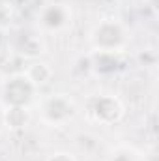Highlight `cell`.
Here are the masks:
<instances>
[{
    "label": "cell",
    "instance_id": "7",
    "mask_svg": "<svg viewBox=\"0 0 159 161\" xmlns=\"http://www.w3.org/2000/svg\"><path fill=\"white\" fill-rule=\"evenodd\" d=\"M4 118H6V124H8L11 129H19V127H23V125L28 122L26 107H6Z\"/></svg>",
    "mask_w": 159,
    "mask_h": 161
},
{
    "label": "cell",
    "instance_id": "8",
    "mask_svg": "<svg viewBox=\"0 0 159 161\" xmlns=\"http://www.w3.org/2000/svg\"><path fill=\"white\" fill-rule=\"evenodd\" d=\"M47 161H75V158L71 154H68V152H56V154H52Z\"/></svg>",
    "mask_w": 159,
    "mask_h": 161
},
{
    "label": "cell",
    "instance_id": "4",
    "mask_svg": "<svg viewBox=\"0 0 159 161\" xmlns=\"http://www.w3.org/2000/svg\"><path fill=\"white\" fill-rule=\"evenodd\" d=\"M73 114H75V105L64 94L49 96L41 103V116H43V120L49 122V124H54V125L64 124L66 120H69Z\"/></svg>",
    "mask_w": 159,
    "mask_h": 161
},
{
    "label": "cell",
    "instance_id": "3",
    "mask_svg": "<svg viewBox=\"0 0 159 161\" xmlns=\"http://www.w3.org/2000/svg\"><path fill=\"white\" fill-rule=\"evenodd\" d=\"M86 113L92 120L99 124H112L122 118L123 107L112 96H94L86 103Z\"/></svg>",
    "mask_w": 159,
    "mask_h": 161
},
{
    "label": "cell",
    "instance_id": "2",
    "mask_svg": "<svg viewBox=\"0 0 159 161\" xmlns=\"http://www.w3.org/2000/svg\"><path fill=\"white\" fill-rule=\"evenodd\" d=\"M34 92H36V86L23 73V75H15L4 82L2 99L6 103V107H26L30 103Z\"/></svg>",
    "mask_w": 159,
    "mask_h": 161
},
{
    "label": "cell",
    "instance_id": "1",
    "mask_svg": "<svg viewBox=\"0 0 159 161\" xmlns=\"http://www.w3.org/2000/svg\"><path fill=\"white\" fill-rule=\"evenodd\" d=\"M90 40H92V45L96 51H99L101 54H109L125 45L127 34L122 28V25L114 23V21H105L94 28Z\"/></svg>",
    "mask_w": 159,
    "mask_h": 161
},
{
    "label": "cell",
    "instance_id": "5",
    "mask_svg": "<svg viewBox=\"0 0 159 161\" xmlns=\"http://www.w3.org/2000/svg\"><path fill=\"white\" fill-rule=\"evenodd\" d=\"M40 23L47 30H64L71 23V11L64 4H51L41 11Z\"/></svg>",
    "mask_w": 159,
    "mask_h": 161
},
{
    "label": "cell",
    "instance_id": "6",
    "mask_svg": "<svg viewBox=\"0 0 159 161\" xmlns=\"http://www.w3.org/2000/svg\"><path fill=\"white\" fill-rule=\"evenodd\" d=\"M26 77H28V80L38 88V86H41V84H45L47 80L51 79V75H52V71L49 69V66L47 64H32L28 69H26V73H25Z\"/></svg>",
    "mask_w": 159,
    "mask_h": 161
}]
</instances>
